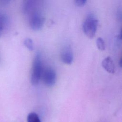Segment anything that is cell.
Returning a JSON list of instances; mask_svg holds the SVG:
<instances>
[{"label": "cell", "mask_w": 122, "mask_h": 122, "mask_svg": "<svg viewBox=\"0 0 122 122\" xmlns=\"http://www.w3.org/2000/svg\"><path fill=\"white\" fill-rule=\"evenodd\" d=\"M43 66L41 54L38 53L35 56L32 63L30 82L32 85H38L41 79Z\"/></svg>", "instance_id": "6da1fadb"}, {"label": "cell", "mask_w": 122, "mask_h": 122, "mask_svg": "<svg viewBox=\"0 0 122 122\" xmlns=\"http://www.w3.org/2000/svg\"><path fill=\"white\" fill-rule=\"evenodd\" d=\"M98 21L92 15H88L82 24V30L85 35L90 39H92L95 35Z\"/></svg>", "instance_id": "7a4b0ae2"}, {"label": "cell", "mask_w": 122, "mask_h": 122, "mask_svg": "<svg viewBox=\"0 0 122 122\" xmlns=\"http://www.w3.org/2000/svg\"><path fill=\"white\" fill-rule=\"evenodd\" d=\"M41 79L46 86L49 87L53 86L56 81V73L55 71L51 67L43 68Z\"/></svg>", "instance_id": "3957f363"}, {"label": "cell", "mask_w": 122, "mask_h": 122, "mask_svg": "<svg viewBox=\"0 0 122 122\" xmlns=\"http://www.w3.org/2000/svg\"><path fill=\"white\" fill-rule=\"evenodd\" d=\"M30 28L34 30H41L44 22V18L39 11H35L30 14L29 19Z\"/></svg>", "instance_id": "277c9868"}, {"label": "cell", "mask_w": 122, "mask_h": 122, "mask_svg": "<svg viewBox=\"0 0 122 122\" xmlns=\"http://www.w3.org/2000/svg\"><path fill=\"white\" fill-rule=\"evenodd\" d=\"M42 0H24L23 3V10L25 13L30 14L37 10Z\"/></svg>", "instance_id": "5b68a950"}, {"label": "cell", "mask_w": 122, "mask_h": 122, "mask_svg": "<svg viewBox=\"0 0 122 122\" xmlns=\"http://www.w3.org/2000/svg\"><path fill=\"white\" fill-rule=\"evenodd\" d=\"M60 57L61 61L67 65L72 63L73 60V53L70 45H66L62 48Z\"/></svg>", "instance_id": "8992f818"}, {"label": "cell", "mask_w": 122, "mask_h": 122, "mask_svg": "<svg viewBox=\"0 0 122 122\" xmlns=\"http://www.w3.org/2000/svg\"><path fill=\"white\" fill-rule=\"evenodd\" d=\"M102 65L104 70L112 74L115 72V65L111 57L108 56L104 58L102 61Z\"/></svg>", "instance_id": "52a82bcc"}, {"label": "cell", "mask_w": 122, "mask_h": 122, "mask_svg": "<svg viewBox=\"0 0 122 122\" xmlns=\"http://www.w3.org/2000/svg\"><path fill=\"white\" fill-rule=\"evenodd\" d=\"M9 24L7 16L3 13H0V37L5 32Z\"/></svg>", "instance_id": "ba28073f"}, {"label": "cell", "mask_w": 122, "mask_h": 122, "mask_svg": "<svg viewBox=\"0 0 122 122\" xmlns=\"http://www.w3.org/2000/svg\"><path fill=\"white\" fill-rule=\"evenodd\" d=\"M27 122H41L38 114L33 112L29 113L27 116Z\"/></svg>", "instance_id": "9c48e42d"}, {"label": "cell", "mask_w": 122, "mask_h": 122, "mask_svg": "<svg viewBox=\"0 0 122 122\" xmlns=\"http://www.w3.org/2000/svg\"><path fill=\"white\" fill-rule=\"evenodd\" d=\"M96 46L97 48L101 51H103L105 49V44L103 39L101 37H99L96 40Z\"/></svg>", "instance_id": "30bf717a"}, {"label": "cell", "mask_w": 122, "mask_h": 122, "mask_svg": "<svg viewBox=\"0 0 122 122\" xmlns=\"http://www.w3.org/2000/svg\"><path fill=\"white\" fill-rule=\"evenodd\" d=\"M24 46L30 51H32L34 49V46L32 40L30 38H26L23 41Z\"/></svg>", "instance_id": "8fae6325"}, {"label": "cell", "mask_w": 122, "mask_h": 122, "mask_svg": "<svg viewBox=\"0 0 122 122\" xmlns=\"http://www.w3.org/2000/svg\"><path fill=\"white\" fill-rule=\"evenodd\" d=\"M75 4L78 7H82L86 3L87 0H74Z\"/></svg>", "instance_id": "7c38bea8"}, {"label": "cell", "mask_w": 122, "mask_h": 122, "mask_svg": "<svg viewBox=\"0 0 122 122\" xmlns=\"http://www.w3.org/2000/svg\"><path fill=\"white\" fill-rule=\"evenodd\" d=\"M11 0H0V4L2 6H6L9 4Z\"/></svg>", "instance_id": "4fadbf2b"}, {"label": "cell", "mask_w": 122, "mask_h": 122, "mask_svg": "<svg viewBox=\"0 0 122 122\" xmlns=\"http://www.w3.org/2000/svg\"><path fill=\"white\" fill-rule=\"evenodd\" d=\"M119 64H120V66L121 67H122V59H121V58L120 59Z\"/></svg>", "instance_id": "5bb4252c"}]
</instances>
